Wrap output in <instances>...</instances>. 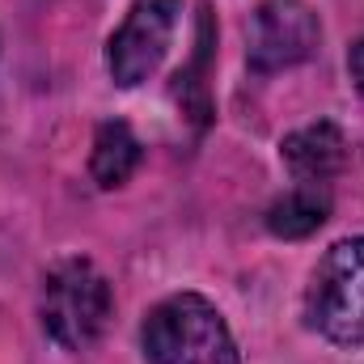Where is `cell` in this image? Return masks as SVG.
<instances>
[{
  "mask_svg": "<svg viewBox=\"0 0 364 364\" xmlns=\"http://www.w3.org/2000/svg\"><path fill=\"white\" fill-rule=\"evenodd\" d=\"M309 322L339 348H364V237L335 242L305 292Z\"/></svg>",
  "mask_w": 364,
  "mask_h": 364,
  "instance_id": "cell-3",
  "label": "cell"
},
{
  "mask_svg": "<svg viewBox=\"0 0 364 364\" xmlns=\"http://www.w3.org/2000/svg\"><path fill=\"white\" fill-rule=\"evenodd\" d=\"M279 161L288 166V174L305 186H326L343 166H348V140L335 123H309L296 127L292 136H284L279 144Z\"/></svg>",
  "mask_w": 364,
  "mask_h": 364,
  "instance_id": "cell-6",
  "label": "cell"
},
{
  "mask_svg": "<svg viewBox=\"0 0 364 364\" xmlns=\"http://www.w3.org/2000/svg\"><path fill=\"white\" fill-rule=\"evenodd\" d=\"M208 47H212V26H208V17H203L199 43H195V64L178 73V102H182V110H186L195 123H208V85L199 81L203 60H208Z\"/></svg>",
  "mask_w": 364,
  "mask_h": 364,
  "instance_id": "cell-9",
  "label": "cell"
},
{
  "mask_svg": "<svg viewBox=\"0 0 364 364\" xmlns=\"http://www.w3.org/2000/svg\"><path fill=\"white\" fill-rule=\"evenodd\" d=\"M348 68H352V81H356V90L364 93V38L348 51Z\"/></svg>",
  "mask_w": 364,
  "mask_h": 364,
  "instance_id": "cell-10",
  "label": "cell"
},
{
  "mask_svg": "<svg viewBox=\"0 0 364 364\" xmlns=\"http://www.w3.org/2000/svg\"><path fill=\"white\" fill-rule=\"evenodd\" d=\"M182 0H136L123 17V26L110 34L106 43V68L114 77V85L136 90L144 85L157 64L170 51V38L178 30Z\"/></svg>",
  "mask_w": 364,
  "mask_h": 364,
  "instance_id": "cell-4",
  "label": "cell"
},
{
  "mask_svg": "<svg viewBox=\"0 0 364 364\" xmlns=\"http://www.w3.org/2000/svg\"><path fill=\"white\" fill-rule=\"evenodd\" d=\"M140 348L149 364H242L229 322L199 292H174L144 314Z\"/></svg>",
  "mask_w": 364,
  "mask_h": 364,
  "instance_id": "cell-1",
  "label": "cell"
},
{
  "mask_svg": "<svg viewBox=\"0 0 364 364\" xmlns=\"http://www.w3.org/2000/svg\"><path fill=\"white\" fill-rule=\"evenodd\" d=\"M140 166V140L123 119H106L93 136V153H90V174L102 191H114L136 174Z\"/></svg>",
  "mask_w": 364,
  "mask_h": 364,
  "instance_id": "cell-7",
  "label": "cell"
},
{
  "mask_svg": "<svg viewBox=\"0 0 364 364\" xmlns=\"http://www.w3.org/2000/svg\"><path fill=\"white\" fill-rule=\"evenodd\" d=\"M322 38L318 13L305 0H263L246 26V55L255 73H284L314 55Z\"/></svg>",
  "mask_w": 364,
  "mask_h": 364,
  "instance_id": "cell-5",
  "label": "cell"
},
{
  "mask_svg": "<svg viewBox=\"0 0 364 364\" xmlns=\"http://www.w3.org/2000/svg\"><path fill=\"white\" fill-rule=\"evenodd\" d=\"M331 216V195L326 186H305L296 182L288 195H279L267 208V229L275 237H309L326 225Z\"/></svg>",
  "mask_w": 364,
  "mask_h": 364,
  "instance_id": "cell-8",
  "label": "cell"
},
{
  "mask_svg": "<svg viewBox=\"0 0 364 364\" xmlns=\"http://www.w3.org/2000/svg\"><path fill=\"white\" fill-rule=\"evenodd\" d=\"M110 309H114L110 284H106V275L97 272L90 259H60L51 272L43 275L38 318H43V331L60 348L85 352L93 339L106 331Z\"/></svg>",
  "mask_w": 364,
  "mask_h": 364,
  "instance_id": "cell-2",
  "label": "cell"
}]
</instances>
